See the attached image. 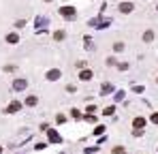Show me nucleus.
Instances as JSON below:
<instances>
[{
  "mask_svg": "<svg viewBox=\"0 0 158 154\" xmlns=\"http://www.w3.org/2000/svg\"><path fill=\"white\" fill-rule=\"evenodd\" d=\"M60 15L64 19H75L77 17V9L75 7H60Z\"/></svg>",
  "mask_w": 158,
  "mask_h": 154,
  "instance_id": "obj_1",
  "label": "nucleus"
},
{
  "mask_svg": "<svg viewBox=\"0 0 158 154\" xmlns=\"http://www.w3.org/2000/svg\"><path fill=\"white\" fill-rule=\"evenodd\" d=\"M21 107H24V103H19V101H11L9 105L4 107V113H17Z\"/></svg>",
  "mask_w": 158,
  "mask_h": 154,
  "instance_id": "obj_2",
  "label": "nucleus"
},
{
  "mask_svg": "<svg viewBox=\"0 0 158 154\" xmlns=\"http://www.w3.org/2000/svg\"><path fill=\"white\" fill-rule=\"evenodd\" d=\"M60 77H62V71H60V69H49L45 73V79L47 81H58Z\"/></svg>",
  "mask_w": 158,
  "mask_h": 154,
  "instance_id": "obj_3",
  "label": "nucleus"
},
{
  "mask_svg": "<svg viewBox=\"0 0 158 154\" xmlns=\"http://www.w3.org/2000/svg\"><path fill=\"white\" fill-rule=\"evenodd\" d=\"M26 88H28V79H24V77H19V79H15L13 81V90H26Z\"/></svg>",
  "mask_w": 158,
  "mask_h": 154,
  "instance_id": "obj_4",
  "label": "nucleus"
},
{
  "mask_svg": "<svg viewBox=\"0 0 158 154\" xmlns=\"http://www.w3.org/2000/svg\"><path fill=\"white\" fill-rule=\"evenodd\" d=\"M120 13H124V15H128V13H133V9H135V4L133 2H120Z\"/></svg>",
  "mask_w": 158,
  "mask_h": 154,
  "instance_id": "obj_5",
  "label": "nucleus"
},
{
  "mask_svg": "<svg viewBox=\"0 0 158 154\" xmlns=\"http://www.w3.org/2000/svg\"><path fill=\"white\" fill-rule=\"evenodd\" d=\"M47 137H49V141H51V144H60V141H62L60 133H58V131H53V129H49V131H47Z\"/></svg>",
  "mask_w": 158,
  "mask_h": 154,
  "instance_id": "obj_6",
  "label": "nucleus"
},
{
  "mask_svg": "<svg viewBox=\"0 0 158 154\" xmlns=\"http://www.w3.org/2000/svg\"><path fill=\"white\" fill-rule=\"evenodd\" d=\"M4 41L11 43V45H15V43H19V34H17V32H9V34L4 36Z\"/></svg>",
  "mask_w": 158,
  "mask_h": 154,
  "instance_id": "obj_7",
  "label": "nucleus"
},
{
  "mask_svg": "<svg viewBox=\"0 0 158 154\" xmlns=\"http://www.w3.org/2000/svg\"><path fill=\"white\" fill-rule=\"evenodd\" d=\"M36 103H39V96H36V94H30V96H26L24 105H26V107H34Z\"/></svg>",
  "mask_w": 158,
  "mask_h": 154,
  "instance_id": "obj_8",
  "label": "nucleus"
},
{
  "mask_svg": "<svg viewBox=\"0 0 158 154\" xmlns=\"http://www.w3.org/2000/svg\"><path fill=\"white\" fill-rule=\"evenodd\" d=\"M92 77H94V73H92L90 69H83V71L79 73V79H81V81H90Z\"/></svg>",
  "mask_w": 158,
  "mask_h": 154,
  "instance_id": "obj_9",
  "label": "nucleus"
},
{
  "mask_svg": "<svg viewBox=\"0 0 158 154\" xmlns=\"http://www.w3.org/2000/svg\"><path fill=\"white\" fill-rule=\"evenodd\" d=\"M133 126H135V129H143V126H145V118H135Z\"/></svg>",
  "mask_w": 158,
  "mask_h": 154,
  "instance_id": "obj_10",
  "label": "nucleus"
},
{
  "mask_svg": "<svg viewBox=\"0 0 158 154\" xmlns=\"http://www.w3.org/2000/svg\"><path fill=\"white\" fill-rule=\"evenodd\" d=\"M143 41H145V43H152V41H154V32H152V30H145V32H143Z\"/></svg>",
  "mask_w": 158,
  "mask_h": 154,
  "instance_id": "obj_11",
  "label": "nucleus"
},
{
  "mask_svg": "<svg viewBox=\"0 0 158 154\" xmlns=\"http://www.w3.org/2000/svg\"><path fill=\"white\" fill-rule=\"evenodd\" d=\"M53 38H56V41H62V38H66V32L64 30H56L53 32Z\"/></svg>",
  "mask_w": 158,
  "mask_h": 154,
  "instance_id": "obj_12",
  "label": "nucleus"
},
{
  "mask_svg": "<svg viewBox=\"0 0 158 154\" xmlns=\"http://www.w3.org/2000/svg\"><path fill=\"white\" fill-rule=\"evenodd\" d=\"M70 116H73L75 120H79L81 118V111H79V109H70Z\"/></svg>",
  "mask_w": 158,
  "mask_h": 154,
  "instance_id": "obj_13",
  "label": "nucleus"
},
{
  "mask_svg": "<svg viewBox=\"0 0 158 154\" xmlns=\"http://www.w3.org/2000/svg\"><path fill=\"white\" fill-rule=\"evenodd\" d=\"M113 49H116V52H122V49H124V43H122V41H118L116 45H113Z\"/></svg>",
  "mask_w": 158,
  "mask_h": 154,
  "instance_id": "obj_14",
  "label": "nucleus"
},
{
  "mask_svg": "<svg viewBox=\"0 0 158 154\" xmlns=\"http://www.w3.org/2000/svg\"><path fill=\"white\" fill-rule=\"evenodd\" d=\"M56 122H58V124H64V122H66V118H64V116H60V113H58V116H56Z\"/></svg>",
  "mask_w": 158,
  "mask_h": 154,
  "instance_id": "obj_15",
  "label": "nucleus"
},
{
  "mask_svg": "<svg viewBox=\"0 0 158 154\" xmlns=\"http://www.w3.org/2000/svg\"><path fill=\"white\" fill-rule=\"evenodd\" d=\"M75 67H77V69H81V71H83V69H85V62H83V60H79V62H75Z\"/></svg>",
  "mask_w": 158,
  "mask_h": 154,
  "instance_id": "obj_16",
  "label": "nucleus"
},
{
  "mask_svg": "<svg viewBox=\"0 0 158 154\" xmlns=\"http://www.w3.org/2000/svg\"><path fill=\"white\" fill-rule=\"evenodd\" d=\"M45 148H47V144L43 141V144H36V146H34V150H45Z\"/></svg>",
  "mask_w": 158,
  "mask_h": 154,
  "instance_id": "obj_17",
  "label": "nucleus"
},
{
  "mask_svg": "<svg viewBox=\"0 0 158 154\" xmlns=\"http://www.w3.org/2000/svg\"><path fill=\"white\" fill-rule=\"evenodd\" d=\"M24 26H26V21H24V19H19V21H15V28H24Z\"/></svg>",
  "mask_w": 158,
  "mask_h": 154,
  "instance_id": "obj_18",
  "label": "nucleus"
},
{
  "mask_svg": "<svg viewBox=\"0 0 158 154\" xmlns=\"http://www.w3.org/2000/svg\"><path fill=\"white\" fill-rule=\"evenodd\" d=\"M113 64H116V58L109 56V58H107V67H113Z\"/></svg>",
  "mask_w": 158,
  "mask_h": 154,
  "instance_id": "obj_19",
  "label": "nucleus"
},
{
  "mask_svg": "<svg viewBox=\"0 0 158 154\" xmlns=\"http://www.w3.org/2000/svg\"><path fill=\"white\" fill-rule=\"evenodd\" d=\"M152 122H154V124H158V113H154V116H152Z\"/></svg>",
  "mask_w": 158,
  "mask_h": 154,
  "instance_id": "obj_20",
  "label": "nucleus"
},
{
  "mask_svg": "<svg viewBox=\"0 0 158 154\" xmlns=\"http://www.w3.org/2000/svg\"><path fill=\"white\" fill-rule=\"evenodd\" d=\"M45 2H51V0H45Z\"/></svg>",
  "mask_w": 158,
  "mask_h": 154,
  "instance_id": "obj_21",
  "label": "nucleus"
},
{
  "mask_svg": "<svg viewBox=\"0 0 158 154\" xmlns=\"http://www.w3.org/2000/svg\"><path fill=\"white\" fill-rule=\"evenodd\" d=\"M156 9H158V7H156Z\"/></svg>",
  "mask_w": 158,
  "mask_h": 154,
  "instance_id": "obj_22",
  "label": "nucleus"
},
{
  "mask_svg": "<svg viewBox=\"0 0 158 154\" xmlns=\"http://www.w3.org/2000/svg\"><path fill=\"white\" fill-rule=\"evenodd\" d=\"M156 81H158V79H156Z\"/></svg>",
  "mask_w": 158,
  "mask_h": 154,
  "instance_id": "obj_23",
  "label": "nucleus"
}]
</instances>
